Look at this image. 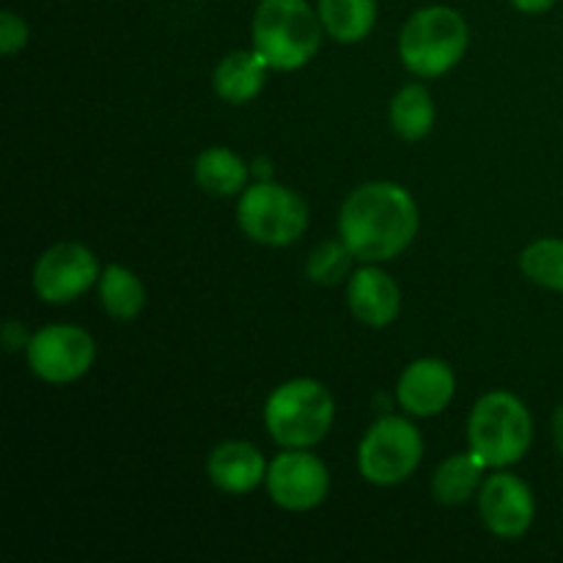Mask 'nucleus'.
I'll return each instance as SVG.
<instances>
[{
    "label": "nucleus",
    "instance_id": "f257e3e1",
    "mask_svg": "<svg viewBox=\"0 0 563 563\" xmlns=\"http://www.w3.org/2000/svg\"><path fill=\"white\" fill-rule=\"evenodd\" d=\"M421 225L416 198L396 181H366L346 196L339 234L363 264L390 262L412 245Z\"/></svg>",
    "mask_w": 563,
    "mask_h": 563
},
{
    "label": "nucleus",
    "instance_id": "f03ea898",
    "mask_svg": "<svg viewBox=\"0 0 563 563\" xmlns=\"http://www.w3.org/2000/svg\"><path fill=\"white\" fill-rule=\"evenodd\" d=\"M253 49L275 71H297L322 47L324 25L308 0H262L253 14Z\"/></svg>",
    "mask_w": 563,
    "mask_h": 563
},
{
    "label": "nucleus",
    "instance_id": "7ed1b4c3",
    "mask_svg": "<svg viewBox=\"0 0 563 563\" xmlns=\"http://www.w3.org/2000/svg\"><path fill=\"white\" fill-rule=\"evenodd\" d=\"M471 27L451 5H423L412 11L399 33V58L416 77H440L467 53Z\"/></svg>",
    "mask_w": 563,
    "mask_h": 563
},
{
    "label": "nucleus",
    "instance_id": "20e7f679",
    "mask_svg": "<svg viewBox=\"0 0 563 563\" xmlns=\"http://www.w3.org/2000/svg\"><path fill=\"white\" fill-rule=\"evenodd\" d=\"M467 443L484 467L504 471L517 465L533 443L531 412L515 394H484L467 418Z\"/></svg>",
    "mask_w": 563,
    "mask_h": 563
},
{
    "label": "nucleus",
    "instance_id": "39448f33",
    "mask_svg": "<svg viewBox=\"0 0 563 563\" xmlns=\"http://www.w3.org/2000/svg\"><path fill=\"white\" fill-rule=\"evenodd\" d=\"M335 399L319 379L297 377L278 385L264 405L267 432L280 449H311L328 438Z\"/></svg>",
    "mask_w": 563,
    "mask_h": 563
},
{
    "label": "nucleus",
    "instance_id": "423d86ee",
    "mask_svg": "<svg viewBox=\"0 0 563 563\" xmlns=\"http://www.w3.org/2000/svg\"><path fill=\"white\" fill-rule=\"evenodd\" d=\"M308 203L295 190L258 179L247 185L236 203V223L247 240L267 247H286L308 229Z\"/></svg>",
    "mask_w": 563,
    "mask_h": 563
},
{
    "label": "nucleus",
    "instance_id": "0eeeda50",
    "mask_svg": "<svg viewBox=\"0 0 563 563\" xmlns=\"http://www.w3.org/2000/svg\"><path fill=\"white\" fill-rule=\"evenodd\" d=\"M423 438L407 418L383 416L366 429L357 449V467L368 484L396 487L418 471Z\"/></svg>",
    "mask_w": 563,
    "mask_h": 563
},
{
    "label": "nucleus",
    "instance_id": "6e6552de",
    "mask_svg": "<svg viewBox=\"0 0 563 563\" xmlns=\"http://www.w3.org/2000/svg\"><path fill=\"white\" fill-rule=\"evenodd\" d=\"M27 366L42 383L69 385L91 372L97 344L91 333L77 324H47L36 330L27 344Z\"/></svg>",
    "mask_w": 563,
    "mask_h": 563
},
{
    "label": "nucleus",
    "instance_id": "1a4fd4ad",
    "mask_svg": "<svg viewBox=\"0 0 563 563\" xmlns=\"http://www.w3.org/2000/svg\"><path fill=\"white\" fill-rule=\"evenodd\" d=\"M99 280V264L91 247L80 242H58L36 258L33 291L49 306H66L86 295Z\"/></svg>",
    "mask_w": 563,
    "mask_h": 563
},
{
    "label": "nucleus",
    "instance_id": "9d476101",
    "mask_svg": "<svg viewBox=\"0 0 563 563\" xmlns=\"http://www.w3.org/2000/svg\"><path fill=\"white\" fill-rule=\"evenodd\" d=\"M267 493L286 511H311L328 498L330 471L308 449H284L267 467Z\"/></svg>",
    "mask_w": 563,
    "mask_h": 563
},
{
    "label": "nucleus",
    "instance_id": "9b49d317",
    "mask_svg": "<svg viewBox=\"0 0 563 563\" xmlns=\"http://www.w3.org/2000/svg\"><path fill=\"white\" fill-rule=\"evenodd\" d=\"M478 511L484 526L498 539H520L531 531L537 500L520 476L498 471L478 489Z\"/></svg>",
    "mask_w": 563,
    "mask_h": 563
},
{
    "label": "nucleus",
    "instance_id": "f8f14e48",
    "mask_svg": "<svg viewBox=\"0 0 563 563\" xmlns=\"http://www.w3.org/2000/svg\"><path fill=\"white\" fill-rule=\"evenodd\" d=\"M454 390V368L440 357H421L401 372L399 383H396V399H399L401 410H407L410 416L432 418L451 405Z\"/></svg>",
    "mask_w": 563,
    "mask_h": 563
},
{
    "label": "nucleus",
    "instance_id": "ddd939ff",
    "mask_svg": "<svg viewBox=\"0 0 563 563\" xmlns=\"http://www.w3.org/2000/svg\"><path fill=\"white\" fill-rule=\"evenodd\" d=\"M346 302L352 317L366 328H388L401 311V291L396 280L377 264H363L350 275L346 284Z\"/></svg>",
    "mask_w": 563,
    "mask_h": 563
},
{
    "label": "nucleus",
    "instance_id": "4468645a",
    "mask_svg": "<svg viewBox=\"0 0 563 563\" xmlns=\"http://www.w3.org/2000/svg\"><path fill=\"white\" fill-rule=\"evenodd\" d=\"M264 454L247 440H229L209 454V482L229 495H251L267 478Z\"/></svg>",
    "mask_w": 563,
    "mask_h": 563
},
{
    "label": "nucleus",
    "instance_id": "2eb2a0df",
    "mask_svg": "<svg viewBox=\"0 0 563 563\" xmlns=\"http://www.w3.org/2000/svg\"><path fill=\"white\" fill-rule=\"evenodd\" d=\"M267 69V60L256 49H234L214 66L212 88L223 102L247 104L262 93Z\"/></svg>",
    "mask_w": 563,
    "mask_h": 563
},
{
    "label": "nucleus",
    "instance_id": "dca6fc26",
    "mask_svg": "<svg viewBox=\"0 0 563 563\" xmlns=\"http://www.w3.org/2000/svg\"><path fill=\"white\" fill-rule=\"evenodd\" d=\"M251 179L247 163L225 146H209L196 157V181L207 196L231 198L242 196Z\"/></svg>",
    "mask_w": 563,
    "mask_h": 563
},
{
    "label": "nucleus",
    "instance_id": "f3484780",
    "mask_svg": "<svg viewBox=\"0 0 563 563\" xmlns=\"http://www.w3.org/2000/svg\"><path fill=\"white\" fill-rule=\"evenodd\" d=\"M324 33L341 44H357L377 25V0H317Z\"/></svg>",
    "mask_w": 563,
    "mask_h": 563
},
{
    "label": "nucleus",
    "instance_id": "a211bd4d",
    "mask_svg": "<svg viewBox=\"0 0 563 563\" xmlns=\"http://www.w3.org/2000/svg\"><path fill=\"white\" fill-rule=\"evenodd\" d=\"M484 462L473 451L467 454H451L449 460L440 462L432 476V493L438 504L462 506L482 489Z\"/></svg>",
    "mask_w": 563,
    "mask_h": 563
},
{
    "label": "nucleus",
    "instance_id": "6ab92c4d",
    "mask_svg": "<svg viewBox=\"0 0 563 563\" xmlns=\"http://www.w3.org/2000/svg\"><path fill=\"white\" fill-rule=\"evenodd\" d=\"M99 300L102 308L119 322H132L146 306V286L124 264H110L99 275Z\"/></svg>",
    "mask_w": 563,
    "mask_h": 563
},
{
    "label": "nucleus",
    "instance_id": "aec40b11",
    "mask_svg": "<svg viewBox=\"0 0 563 563\" xmlns=\"http://www.w3.org/2000/svg\"><path fill=\"white\" fill-rule=\"evenodd\" d=\"M434 102L432 93L421 82L399 88L390 99V126L405 141H423L434 130Z\"/></svg>",
    "mask_w": 563,
    "mask_h": 563
},
{
    "label": "nucleus",
    "instance_id": "412c9836",
    "mask_svg": "<svg viewBox=\"0 0 563 563\" xmlns=\"http://www.w3.org/2000/svg\"><path fill=\"white\" fill-rule=\"evenodd\" d=\"M520 269L531 284L563 295V240L544 236L520 253Z\"/></svg>",
    "mask_w": 563,
    "mask_h": 563
},
{
    "label": "nucleus",
    "instance_id": "4be33fe9",
    "mask_svg": "<svg viewBox=\"0 0 563 563\" xmlns=\"http://www.w3.org/2000/svg\"><path fill=\"white\" fill-rule=\"evenodd\" d=\"M352 251L346 247V242L341 240H328L322 245H317L308 256L306 264V275L308 280L319 286H339L341 280L350 278L352 269Z\"/></svg>",
    "mask_w": 563,
    "mask_h": 563
},
{
    "label": "nucleus",
    "instance_id": "5701e85b",
    "mask_svg": "<svg viewBox=\"0 0 563 563\" xmlns=\"http://www.w3.org/2000/svg\"><path fill=\"white\" fill-rule=\"evenodd\" d=\"M27 38H31L27 22L22 20L16 11L5 9L3 14H0V53L3 55L20 53V49L27 44Z\"/></svg>",
    "mask_w": 563,
    "mask_h": 563
},
{
    "label": "nucleus",
    "instance_id": "b1692460",
    "mask_svg": "<svg viewBox=\"0 0 563 563\" xmlns=\"http://www.w3.org/2000/svg\"><path fill=\"white\" fill-rule=\"evenodd\" d=\"M27 344H31V335H27V330L22 328L16 319H9V322L3 324V346L5 352H20V350H27Z\"/></svg>",
    "mask_w": 563,
    "mask_h": 563
},
{
    "label": "nucleus",
    "instance_id": "393cba45",
    "mask_svg": "<svg viewBox=\"0 0 563 563\" xmlns=\"http://www.w3.org/2000/svg\"><path fill=\"white\" fill-rule=\"evenodd\" d=\"M555 3H559V0H511V5H515L520 14H544V11L553 9Z\"/></svg>",
    "mask_w": 563,
    "mask_h": 563
},
{
    "label": "nucleus",
    "instance_id": "a878e982",
    "mask_svg": "<svg viewBox=\"0 0 563 563\" xmlns=\"http://www.w3.org/2000/svg\"><path fill=\"white\" fill-rule=\"evenodd\" d=\"M553 440H555V449H559V454L563 456V405L553 416Z\"/></svg>",
    "mask_w": 563,
    "mask_h": 563
}]
</instances>
